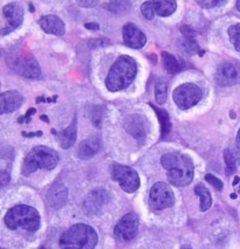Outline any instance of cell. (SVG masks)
I'll return each instance as SVG.
<instances>
[{
  "mask_svg": "<svg viewBox=\"0 0 240 249\" xmlns=\"http://www.w3.org/2000/svg\"><path fill=\"white\" fill-rule=\"evenodd\" d=\"M163 167L167 170V180L175 186L183 187L193 179V163L189 156L179 152L164 155L161 159Z\"/></svg>",
  "mask_w": 240,
  "mask_h": 249,
  "instance_id": "obj_1",
  "label": "cell"
},
{
  "mask_svg": "<svg viewBox=\"0 0 240 249\" xmlns=\"http://www.w3.org/2000/svg\"><path fill=\"white\" fill-rule=\"evenodd\" d=\"M136 74H137V66H136L135 60L128 55L120 56L112 65L107 76V89L112 92L122 90L131 85Z\"/></svg>",
  "mask_w": 240,
  "mask_h": 249,
  "instance_id": "obj_2",
  "label": "cell"
},
{
  "mask_svg": "<svg viewBox=\"0 0 240 249\" xmlns=\"http://www.w3.org/2000/svg\"><path fill=\"white\" fill-rule=\"evenodd\" d=\"M96 243V231L85 224L72 226L60 237L61 249H94Z\"/></svg>",
  "mask_w": 240,
  "mask_h": 249,
  "instance_id": "obj_3",
  "label": "cell"
},
{
  "mask_svg": "<svg viewBox=\"0 0 240 249\" xmlns=\"http://www.w3.org/2000/svg\"><path fill=\"white\" fill-rule=\"evenodd\" d=\"M5 225L10 230L18 228L27 231H36L40 227V214L36 208L27 205H18L11 208L5 215Z\"/></svg>",
  "mask_w": 240,
  "mask_h": 249,
  "instance_id": "obj_4",
  "label": "cell"
},
{
  "mask_svg": "<svg viewBox=\"0 0 240 249\" xmlns=\"http://www.w3.org/2000/svg\"><path fill=\"white\" fill-rule=\"evenodd\" d=\"M59 163V156L47 146H37L26 156L22 164V175L28 176L37 170H53Z\"/></svg>",
  "mask_w": 240,
  "mask_h": 249,
  "instance_id": "obj_5",
  "label": "cell"
},
{
  "mask_svg": "<svg viewBox=\"0 0 240 249\" xmlns=\"http://www.w3.org/2000/svg\"><path fill=\"white\" fill-rule=\"evenodd\" d=\"M7 62L13 71L24 77L36 79L40 76V67L30 52L22 48H13L8 52Z\"/></svg>",
  "mask_w": 240,
  "mask_h": 249,
  "instance_id": "obj_6",
  "label": "cell"
},
{
  "mask_svg": "<svg viewBox=\"0 0 240 249\" xmlns=\"http://www.w3.org/2000/svg\"><path fill=\"white\" fill-rule=\"evenodd\" d=\"M203 96L202 89L193 83H185L173 90L172 97L177 107L182 110H186L196 106Z\"/></svg>",
  "mask_w": 240,
  "mask_h": 249,
  "instance_id": "obj_7",
  "label": "cell"
},
{
  "mask_svg": "<svg viewBox=\"0 0 240 249\" xmlns=\"http://www.w3.org/2000/svg\"><path fill=\"white\" fill-rule=\"evenodd\" d=\"M111 178L118 182L121 189L128 193H134L140 187V177L134 169L129 166L114 164L111 166Z\"/></svg>",
  "mask_w": 240,
  "mask_h": 249,
  "instance_id": "obj_8",
  "label": "cell"
},
{
  "mask_svg": "<svg viewBox=\"0 0 240 249\" xmlns=\"http://www.w3.org/2000/svg\"><path fill=\"white\" fill-rule=\"evenodd\" d=\"M173 204H175V196L169 185L166 182H156L149 196V205L151 210H166L171 207Z\"/></svg>",
  "mask_w": 240,
  "mask_h": 249,
  "instance_id": "obj_9",
  "label": "cell"
},
{
  "mask_svg": "<svg viewBox=\"0 0 240 249\" xmlns=\"http://www.w3.org/2000/svg\"><path fill=\"white\" fill-rule=\"evenodd\" d=\"M24 20V10L18 2H11L2 8V25L0 33L6 36L18 28Z\"/></svg>",
  "mask_w": 240,
  "mask_h": 249,
  "instance_id": "obj_10",
  "label": "cell"
},
{
  "mask_svg": "<svg viewBox=\"0 0 240 249\" xmlns=\"http://www.w3.org/2000/svg\"><path fill=\"white\" fill-rule=\"evenodd\" d=\"M111 200L109 193L103 189L92 191L83 201V211L88 216H97L102 213L103 207Z\"/></svg>",
  "mask_w": 240,
  "mask_h": 249,
  "instance_id": "obj_11",
  "label": "cell"
},
{
  "mask_svg": "<svg viewBox=\"0 0 240 249\" xmlns=\"http://www.w3.org/2000/svg\"><path fill=\"white\" fill-rule=\"evenodd\" d=\"M216 82L221 87H228L240 82V65L237 62H225L219 66L216 73Z\"/></svg>",
  "mask_w": 240,
  "mask_h": 249,
  "instance_id": "obj_12",
  "label": "cell"
},
{
  "mask_svg": "<svg viewBox=\"0 0 240 249\" xmlns=\"http://www.w3.org/2000/svg\"><path fill=\"white\" fill-rule=\"evenodd\" d=\"M138 216L135 213H128L118 221L115 227V235L122 241H129L134 239L138 231Z\"/></svg>",
  "mask_w": 240,
  "mask_h": 249,
  "instance_id": "obj_13",
  "label": "cell"
},
{
  "mask_svg": "<svg viewBox=\"0 0 240 249\" xmlns=\"http://www.w3.org/2000/svg\"><path fill=\"white\" fill-rule=\"evenodd\" d=\"M123 40L127 46L131 48H142L147 42V36L135 24L124 25L123 27Z\"/></svg>",
  "mask_w": 240,
  "mask_h": 249,
  "instance_id": "obj_14",
  "label": "cell"
},
{
  "mask_svg": "<svg viewBox=\"0 0 240 249\" xmlns=\"http://www.w3.org/2000/svg\"><path fill=\"white\" fill-rule=\"evenodd\" d=\"M24 98L18 91L2 92L0 96V114L4 115L6 112H13L21 107Z\"/></svg>",
  "mask_w": 240,
  "mask_h": 249,
  "instance_id": "obj_15",
  "label": "cell"
},
{
  "mask_svg": "<svg viewBox=\"0 0 240 249\" xmlns=\"http://www.w3.org/2000/svg\"><path fill=\"white\" fill-rule=\"evenodd\" d=\"M124 128H126L128 134L132 137H135L137 141H143L147 136V128L144 118L138 115L129 116L127 118L126 123H124Z\"/></svg>",
  "mask_w": 240,
  "mask_h": 249,
  "instance_id": "obj_16",
  "label": "cell"
},
{
  "mask_svg": "<svg viewBox=\"0 0 240 249\" xmlns=\"http://www.w3.org/2000/svg\"><path fill=\"white\" fill-rule=\"evenodd\" d=\"M40 27L46 33L54 34V36H61L65 34V24L59 17L56 16H45L39 20Z\"/></svg>",
  "mask_w": 240,
  "mask_h": 249,
  "instance_id": "obj_17",
  "label": "cell"
},
{
  "mask_svg": "<svg viewBox=\"0 0 240 249\" xmlns=\"http://www.w3.org/2000/svg\"><path fill=\"white\" fill-rule=\"evenodd\" d=\"M67 196L68 191L65 186L61 184H55L53 187L50 190L47 195V201L50 204L51 207L53 208H60L67 201Z\"/></svg>",
  "mask_w": 240,
  "mask_h": 249,
  "instance_id": "obj_18",
  "label": "cell"
},
{
  "mask_svg": "<svg viewBox=\"0 0 240 249\" xmlns=\"http://www.w3.org/2000/svg\"><path fill=\"white\" fill-rule=\"evenodd\" d=\"M55 135L59 138L60 145L62 149H69V147L73 146L75 141H76V116L67 129L62 130L61 132Z\"/></svg>",
  "mask_w": 240,
  "mask_h": 249,
  "instance_id": "obj_19",
  "label": "cell"
},
{
  "mask_svg": "<svg viewBox=\"0 0 240 249\" xmlns=\"http://www.w3.org/2000/svg\"><path fill=\"white\" fill-rule=\"evenodd\" d=\"M101 149V141L99 138H89L83 141L79 146V157L81 159H91Z\"/></svg>",
  "mask_w": 240,
  "mask_h": 249,
  "instance_id": "obj_20",
  "label": "cell"
},
{
  "mask_svg": "<svg viewBox=\"0 0 240 249\" xmlns=\"http://www.w3.org/2000/svg\"><path fill=\"white\" fill-rule=\"evenodd\" d=\"M152 6L157 16L169 17L177 8V2L176 0H152Z\"/></svg>",
  "mask_w": 240,
  "mask_h": 249,
  "instance_id": "obj_21",
  "label": "cell"
},
{
  "mask_svg": "<svg viewBox=\"0 0 240 249\" xmlns=\"http://www.w3.org/2000/svg\"><path fill=\"white\" fill-rule=\"evenodd\" d=\"M150 107H151V108L155 110V112L157 114L158 120H160L162 138H166V136L170 134V131H171V122H170L169 114H167V112L164 109L157 108V107H155L154 104H150Z\"/></svg>",
  "mask_w": 240,
  "mask_h": 249,
  "instance_id": "obj_22",
  "label": "cell"
},
{
  "mask_svg": "<svg viewBox=\"0 0 240 249\" xmlns=\"http://www.w3.org/2000/svg\"><path fill=\"white\" fill-rule=\"evenodd\" d=\"M107 8L115 14H127L131 10V2L130 0H109Z\"/></svg>",
  "mask_w": 240,
  "mask_h": 249,
  "instance_id": "obj_23",
  "label": "cell"
},
{
  "mask_svg": "<svg viewBox=\"0 0 240 249\" xmlns=\"http://www.w3.org/2000/svg\"><path fill=\"white\" fill-rule=\"evenodd\" d=\"M162 59H163L164 67H166V69L170 74L178 73V71H181L182 68H183V65L181 63V61L176 59L172 54L163 52V53H162Z\"/></svg>",
  "mask_w": 240,
  "mask_h": 249,
  "instance_id": "obj_24",
  "label": "cell"
},
{
  "mask_svg": "<svg viewBox=\"0 0 240 249\" xmlns=\"http://www.w3.org/2000/svg\"><path fill=\"white\" fill-rule=\"evenodd\" d=\"M195 193L201 198V211L205 212V211L209 210L212 205V198H211L209 190L204 185L199 184L195 187Z\"/></svg>",
  "mask_w": 240,
  "mask_h": 249,
  "instance_id": "obj_25",
  "label": "cell"
},
{
  "mask_svg": "<svg viewBox=\"0 0 240 249\" xmlns=\"http://www.w3.org/2000/svg\"><path fill=\"white\" fill-rule=\"evenodd\" d=\"M156 101L158 104H164L167 98V85L166 81H158L155 86Z\"/></svg>",
  "mask_w": 240,
  "mask_h": 249,
  "instance_id": "obj_26",
  "label": "cell"
},
{
  "mask_svg": "<svg viewBox=\"0 0 240 249\" xmlns=\"http://www.w3.org/2000/svg\"><path fill=\"white\" fill-rule=\"evenodd\" d=\"M228 36H230L231 42L237 51L240 52V24L233 25L228 28Z\"/></svg>",
  "mask_w": 240,
  "mask_h": 249,
  "instance_id": "obj_27",
  "label": "cell"
},
{
  "mask_svg": "<svg viewBox=\"0 0 240 249\" xmlns=\"http://www.w3.org/2000/svg\"><path fill=\"white\" fill-rule=\"evenodd\" d=\"M224 160L226 164V173L227 176H231L236 171V156L231 150H225L224 152Z\"/></svg>",
  "mask_w": 240,
  "mask_h": 249,
  "instance_id": "obj_28",
  "label": "cell"
},
{
  "mask_svg": "<svg viewBox=\"0 0 240 249\" xmlns=\"http://www.w3.org/2000/svg\"><path fill=\"white\" fill-rule=\"evenodd\" d=\"M182 48L184 49L186 53L189 54H195L198 52V45L195 42L192 36H185L181 42Z\"/></svg>",
  "mask_w": 240,
  "mask_h": 249,
  "instance_id": "obj_29",
  "label": "cell"
},
{
  "mask_svg": "<svg viewBox=\"0 0 240 249\" xmlns=\"http://www.w3.org/2000/svg\"><path fill=\"white\" fill-rule=\"evenodd\" d=\"M141 11H142V14H143V16L148 20L154 19L155 11H154V6H152V1L144 2V4L141 6Z\"/></svg>",
  "mask_w": 240,
  "mask_h": 249,
  "instance_id": "obj_30",
  "label": "cell"
},
{
  "mask_svg": "<svg viewBox=\"0 0 240 249\" xmlns=\"http://www.w3.org/2000/svg\"><path fill=\"white\" fill-rule=\"evenodd\" d=\"M205 180L209 182V184L212 185V186L218 191H222V187H224V185H222V181L221 180V179L217 178L216 176L210 175V173H209V175L205 176Z\"/></svg>",
  "mask_w": 240,
  "mask_h": 249,
  "instance_id": "obj_31",
  "label": "cell"
},
{
  "mask_svg": "<svg viewBox=\"0 0 240 249\" xmlns=\"http://www.w3.org/2000/svg\"><path fill=\"white\" fill-rule=\"evenodd\" d=\"M196 1H197V4L201 7L212 8V7L217 6V5L221 4V2L224 1V0H196Z\"/></svg>",
  "mask_w": 240,
  "mask_h": 249,
  "instance_id": "obj_32",
  "label": "cell"
},
{
  "mask_svg": "<svg viewBox=\"0 0 240 249\" xmlns=\"http://www.w3.org/2000/svg\"><path fill=\"white\" fill-rule=\"evenodd\" d=\"M100 0H76L77 4L82 7H94L99 4Z\"/></svg>",
  "mask_w": 240,
  "mask_h": 249,
  "instance_id": "obj_33",
  "label": "cell"
},
{
  "mask_svg": "<svg viewBox=\"0 0 240 249\" xmlns=\"http://www.w3.org/2000/svg\"><path fill=\"white\" fill-rule=\"evenodd\" d=\"M10 173H8L7 171H1V172H0V184H1V187L6 186L8 182H10Z\"/></svg>",
  "mask_w": 240,
  "mask_h": 249,
  "instance_id": "obj_34",
  "label": "cell"
},
{
  "mask_svg": "<svg viewBox=\"0 0 240 249\" xmlns=\"http://www.w3.org/2000/svg\"><path fill=\"white\" fill-rule=\"evenodd\" d=\"M85 27L87 30H92V31H97L100 28V26L97 24H95V22H89V24H86Z\"/></svg>",
  "mask_w": 240,
  "mask_h": 249,
  "instance_id": "obj_35",
  "label": "cell"
},
{
  "mask_svg": "<svg viewBox=\"0 0 240 249\" xmlns=\"http://www.w3.org/2000/svg\"><path fill=\"white\" fill-rule=\"evenodd\" d=\"M25 136V137H36V136H41L42 135V132L41 131H39V132H32V134H26V132H24V134H22Z\"/></svg>",
  "mask_w": 240,
  "mask_h": 249,
  "instance_id": "obj_36",
  "label": "cell"
},
{
  "mask_svg": "<svg viewBox=\"0 0 240 249\" xmlns=\"http://www.w3.org/2000/svg\"><path fill=\"white\" fill-rule=\"evenodd\" d=\"M32 114H36V109H30V111H27V114H26V118L30 117Z\"/></svg>",
  "mask_w": 240,
  "mask_h": 249,
  "instance_id": "obj_37",
  "label": "cell"
},
{
  "mask_svg": "<svg viewBox=\"0 0 240 249\" xmlns=\"http://www.w3.org/2000/svg\"><path fill=\"white\" fill-rule=\"evenodd\" d=\"M236 156H237V157H236L237 160H238V163L240 164V146H239L238 151H237V155H236Z\"/></svg>",
  "mask_w": 240,
  "mask_h": 249,
  "instance_id": "obj_38",
  "label": "cell"
},
{
  "mask_svg": "<svg viewBox=\"0 0 240 249\" xmlns=\"http://www.w3.org/2000/svg\"><path fill=\"white\" fill-rule=\"evenodd\" d=\"M237 144H238V146H240V130L238 132V136H237Z\"/></svg>",
  "mask_w": 240,
  "mask_h": 249,
  "instance_id": "obj_39",
  "label": "cell"
},
{
  "mask_svg": "<svg viewBox=\"0 0 240 249\" xmlns=\"http://www.w3.org/2000/svg\"><path fill=\"white\" fill-rule=\"evenodd\" d=\"M239 182V177H236V178H234V180H233V186L234 185H237Z\"/></svg>",
  "mask_w": 240,
  "mask_h": 249,
  "instance_id": "obj_40",
  "label": "cell"
},
{
  "mask_svg": "<svg viewBox=\"0 0 240 249\" xmlns=\"http://www.w3.org/2000/svg\"><path fill=\"white\" fill-rule=\"evenodd\" d=\"M237 8H238V11L240 12V0H237Z\"/></svg>",
  "mask_w": 240,
  "mask_h": 249,
  "instance_id": "obj_41",
  "label": "cell"
},
{
  "mask_svg": "<svg viewBox=\"0 0 240 249\" xmlns=\"http://www.w3.org/2000/svg\"><path fill=\"white\" fill-rule=\"evenodd\" d=\"M41 120L45 121V122H47V123H48V122H50V121H48V118L46 117V116H41Z\"/></svg>",
  "mask_w": 240,
  "mask_h": 249,
  "instance_id": "obj_42",
  "label": "cell"
},
{
  "mask_svg": "<svg viewBox=\"0 0 240 249\" xmlns=\"http://www.w3.org/2000/svg\"><path fill=\"white\" fill-rule=\"evenodd\" d=\"M181 249H192L190 247V246H187V245H185V246H183V247H182Z\"/></svg>",
  "mask_w": 240,
  "mask_h": 249,
  "instance_id": "obj_43",
  "label": "cell"
},
{
  "mask_svg": "<svg viewBox=\"0 0 240 249\" xmlns=\"http://www.w3.org/2000/svg\"><path fill=\"white\" fill-rule=\"evenodd\" d=\"M231 198H233V199H236V198H237V196H236V195H232V196H231Z\"/></svg>",
  "mask_w": 240,
  "mask_h": 249,
  "instance_id": "obj_44",
  "label": "cell"
}]
</instances>
